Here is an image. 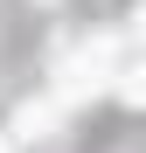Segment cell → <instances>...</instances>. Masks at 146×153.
Here are the masks:
<instances>
[{
  "label": "cell",
  "mask_w": 146,
  "mask_h": 153,
  "mask_svg": "<svg viewBox=\"0 0 146 153\" xmlns=\"http://www.w3.org/2000/svg\"><path fill=\"white\" fill-rule=\"evenodd\" d=\"M49 118H56L49 105H21V118H14V132H21V139H42V132H49Z\"/></svg>",
  "instance_id": "cell-2"
},
{
  "label": "cell",
  "mask_w": 146,
  "mask_h": 153,
  "mask_svg": "<svg viewBox=\"0 0 146 153\" xmlns=\"http://www.w3.org/2000/svg\"><path fill=\"white\" fill-rule=\"evenodd\" d=\"M132 28H139V42H146V0H139V14H132Z\"/></svg>",
  "instance_id": "cell-4"
},
{
  "label": "cell",
  "mask_w": 146,
  "mask_h": 153,
  "mask_svg": "<svg viewBox=\"0 0 146 153\" xmlns=\"http://www.w3.org/2000/svg\"><path fill=\"white\" fill-rule=\"evenodd\" d=\"M104 76H111V42L97 35V42H84L77 56L63 63V97H90V91H104Z\"/></svg>",
  "instance_id": "cell-1"
},
{
  "label": "cell",
  "mask_w": 146,
  "mask_h": 153,
  "mask_svg": "<svg viewBox=\"0 0 146 153\" xmlns=\"http://www.w3.org/2000/svg\"><path fill=\"white\" fill-rule=\"evenodd\" d=\"M118 97H125V105H146V63H132L118 76Z\"/></svg>",
  "instance_id": "cell-3"
}]
</instances>
